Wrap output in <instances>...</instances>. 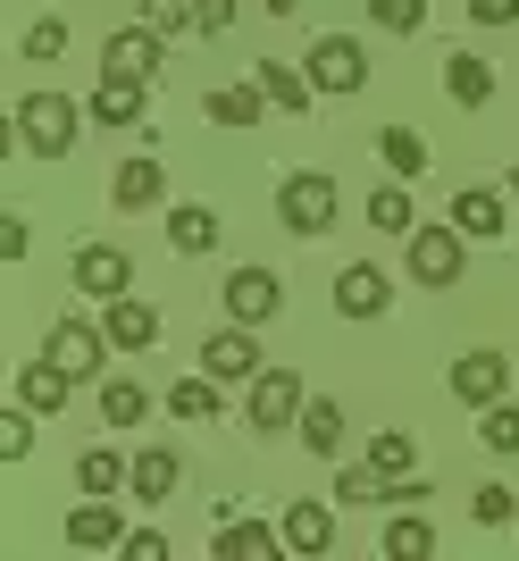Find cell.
<instances>
[{
    "mask_svg": "<svg viewBox=\"0 0 519 561\" xmlns=\"http://www.w3.org/2000/svg\"><path fill=\"white\" fill-rule=\"evenodd\" d=\"M168 494H176V453L168 445L135 453V503H168Z\"/></svg>",
    "mask_w": 519,
    "mask_h": 561,
    "instance_id": "26",
    "label": "cell"
},
{
    "mask_svg": "<svg viewBox=\"0 0 519 561\" xmlns=\"http://www.w3.org/2000/svg\"><path fill=\"white\" fill-rule=\"evenodd\" d=\"M503 386H511V360H503L495 344H486V352H461V360H452V394L470 402V411L503 402Z\"/></svg>",
    "mask_w": 519,
    "mask_h": 561,
    "instance_id": "9",
    "label": "cell"
},
{
    "mask_svg": "<svg viewBox=\"0 0 519 561\" xmlns=\"http://www.w3.org/2000/svg\"><path fill=\"white\" fill-rule=\"evenodd\" d=\"M34 420H43L34 402H9V411H0V453H9V461H25V453H34Z\"/></svg>",
    "mask_w": 519,
    "mask_h": 561,
    "instance_id": "35",
    "label": "cell"
},
{
    "mask_svg": "<svg viewBox=\"0 0 519 561\" xmlns=\"http://www.w3.org/2000/svg\"><path fill=\"white\" fill-rule=\"evenodd\" d=\"M394 494V478H385L378 461H360V469H335V503H385Z\"/></svg>",
    "mask_w": 519,
    "mask_h": 561,
    "instance_id": "32",
    "label": "cell"
},
{
    "mask_svg": "<svg viewBox=\"0 0 519 561\" xmlns=\"http://www.w3.org/2000/svg\"><path fill=\"white\" fill-rule=\"evenodd\" d=\"M193 25H201V34H227V25H235V0H193Z\"/></svg>",
    "mask_w": 519,
    "mask_h": 561,
    "instance_id": "42",
    "label": "cell"
},
{
    "mask_svg": "<svg viewBox=\"0 0 519 561\" xmlns=\"http://www.w3.org/2000/svg\"><path fill=\"white\" fill-rule=\"evenodd\" d=\"M470 512H477V528H503V519H519V503H511L503 486H477V494H470Z\"/></svg>",
    "mask_w": 519,
    "mask_h": 561,
    "instance_id": "40",
    "label": "cell"
},
{
    "mask_svg": "<svg viewBox=\"0 0 519 561\" xmlns=\"http://www.w3.org/2000/svg\"><path fill=\"white\" fill-rule=\"evenodd\" d=\"M76 135H84V110H76L68 93H25L18 101V142L34 160H68Z\"/></svg>",
    "mask_w": 519,
    "mask_h": 561,
    "instance_id": "1",
    "label": "cell"
},
{
    "mask_svg": "<svg viewBox=\"0 0 519 561\" xmlns=\"http://www.w3.org/2000/svg\"><path fill=\"white\" fill-rule=\"evenodd\" d=\"M101 76H135V84H151V76H160V34H151V25H118V34L101 43Z\"/></svg>",
    "mask_w": 519,
    "mask_h": 561,
    "instance_id": "10",
    "label": "cell"
},
{
    "mask_svg": "<svg viewBox=\"0 0 519 561\" xmlns=\"http://www.w3.org/2000/svg\"><path fill=\"white\" fill-rule=\"evenodd\" d=\"M385 302H394V285H385L378 260H353V268H335V310H344V319H378Z\"/></svg>",
    "mask_w": 519,
    "mask_h": 561,
    "instance_id": "11",
    "label": "cell"
},
{
    "mask_svg": "<svg viewBox=\"0 0 519 561\" xmlns=\"http://www.w3.org/2000/svg\"><path fill=\"white\" fill-rule=\"evenodd\" d=\"M142 411H151V386H135V377H109V386H101V420L109 427H135Z\"/></svg>",
    "mask_w": 519,
    "mask_h": 561,
    "instance_id": "29",
    "label": "cell"
},
{
    "mask_svg": "<svg viewBox=\"0 0 519 561\" xmlns=\"http://www.w3.org/2000/svg\"><path fill=\"white\" fill-rule=\"evenodd\" d=\"M277 310H285V277H277V268H235V277H227V319L268 328Z\"/></svg>",
    "mask_w": 519,
    "mask_h": 561,
    "instance_id": "6",
    "label": "cell"
},
{
    "mask_svg": "<svg viewBox=\"0 0 519 561\" xmlns=\"http://www.w3.org/2000/svg\"><path fill=\"white\" fill-rule=\"evenodd\" d=\"M142 110H151V84H135V76H101V93H93L101 126H142Z\"/></svg>",
    "mask_w": 519,
    "mask_h": 561,
    "instance_id": "17",
    "label": "cell"
},
{
    "mask_svg": "<svg viewBox=\"0 0 519 561\" xmlns=\"http://www.w3.org/2000/svg\"><path fill=\"white\" fill-rule=\"evenodd\" d=\"M76 486L84 494H118V486H135V461L109 453V445H93V453H76Z\"/></svg>",
    "mask_w": 519,
    "mask_h": 561,
    "instance_id": "23",
    "label": "cell"
},
{
    "mask_svg": "<svg viewBox=\"0 0 519 561\" xmlns=\"http://www.w3.org/2000/svg\"><path fill=\"white\" fill-rule=\"evenodd\" d=\"M59 50H68V25H59V18H34V25H25V59H59Z\"/></svg>",
    "mask_w": 519,
    "mask_h": 561,
    "instance_id": "38",
    "label": "cell"
},
{
    "mask_svg": "<svg viewBox=\"0 0 519 561\" xmlns=\"http://www.w3.org/2000/svg\"><path fill=\"white\" fill-rule=\"evenodd\" d=\"M76 294H93V302L135 294V260H126L118 243H84V252H76Z\"/></svg>",
    "mask_w": 519,
    "mask_h": 561,
    "instance_id": "7",
    "label": "cell"
},
{
    "mask_svg": "<svg viewBox=\"0 0 519 561\" xmlns=\"http://www.w3.org/2000/svg\"><path fill=\"white\" fill-rule=\"evenodd\" d=\"M378 553L385 561H427V553H436V528H427L419 512H394V528L378 537Z\"/></svg>",
    "mask_w": 519,
    "mask_h": 561,
    "instance_id": "25",
    "label": "cell"
},
{
    "mask_svg": "<svg viewBox=\"0 0 519 561\" xmlns=\"http://www.w3.org/2000/svg\"><path fill=\"white\" fill-rule=\"evenodd\" d=\"M168 411H176V420H218V377L210 369L176 377V386H168Z\"/></svg>",
    "mask_w": 519,
    "mask_h": 561,
    "instance_id": "28",
    "label": "cell"
},
{
    "mask_svg": "<svg viewBox=\"0 0 519 561\" xmlns=\"http://www.w3.org/2000/svg\"><path fill=\"white\" fill-rule=\"evenodd\" d=\"M452 227L470 234V243H495V234H503V193H486V185L452 193Z\"/></svg>",
    "mask_w": 519,
    "mask_h": 561,
    "instance_id": "19",
    "label": "cell"
},
{
    "mask_svg": "<svg viewBox=\"0 0 519 561\" xmlns=\"http://www.w3.org/2000/svg\"><path fill=\"white\" fill-rule=\"evenodd\" d=\"M168 243H176L185 260L218 252V210H201V202H185V210H168Z\"/></svg>",
    "mask_w": 519,
    "mask_h": 561,
    "instance_id": "24",
    "label": "cell"
},
{
    "mask_svg": "<svg viewBox=\"0 0 519 561\" xmlns=\"http://www.w3.org/2000/svg\"><path fill=\"white\" fill-rule=\"evenodd\" d=\"M285 553H335V512L327 503H285Z\"/></svg>",
    "mask_w": 519,
    "mask_h": 561,
    "instance_id": "14",
    "label": "cell"
},
{
    "mask_svg": "<svg viewBox=\"0 0 519 561\" xmlns=\"http://www.w3.org/2000/svg\"><path fill=\"white\" fill-rule=\"evenodd\" d=\"M477 25H519V0H470Z\"/></svg>",
    "mask_w": 519,
    "mask_h": 561,
    "instance_id": "44",
    "label": "cell"
},
{
    "mask_svg": "<svg viewBox=\"0 0 519 561\" xmlns=\"http://www.w3.org/2000/svg\"><path fill=\"white\" fill-rule=\"evenodd\" d=\"M335 210H344V202H335V176H327V168H293V176L277 185V218L293 234H327Z\"/></svg>",
    "mask_w": 519,
    "mask_h": 561,
    "instance_id": "2",
    "label": "cell"
},
{
    "mask_svg": "<svg viewBox=\"0 0 519 561\" xmlns=\"http://www.w3.org/2000/svg\"><path fill=\"white\" fill-rule=\"evenodd\" d=\"M201 110H210L218 126H260V110H268V93H260V84H218V93L201 101Z\"/></svg>",
    "mask_w": 519,
    "mask_h": 561,
    "instance_id": "27",
    "label": "cell"
},
{
    "mask_svg": "<svg viewBox=\"0 0 519 561\" xmlns=\"http://www.w3.org/2000/svg\"><path fill=\"white\" fill-rule=\"evenodd\" d=\"M503 193H519V168H511V176H503Z\"/></svg>",
    "mask_w": 519,
    "mask_h": 561,
    "instance_id": "46",
    "label": "cell"
},
{
    "mask_svg": "<svg viewBox=\"0 0 519 561\" xmlns=\"http://www.w3.org/2000/svg\"><path fill=\"white\" fill-rule=\"evenodd\" d=\"M160 193H168V176H160V160H126V168H118V176H109V202H118V210H126V218H135V210H151V202H160Z\"/></svg>",
    "mask_w": 519,
    "mask_h": 561,
    "instance_id": "20",
    "label": "cell"
},
{
    "mask_svg": "<svg viewBox=\"0 0 519 561\" xmlns=\"http://www.w3.org/2000/svg\"><path fill=\"white\" fill-rule=\"evenodd\" d=\"M445 93L461 101V110H486V101H495V68H486L477 50H452L445 59Z\"/></svg>",
    "mask_w": 519,
    "mask_h": 561,
    "instance_id": "18",
    "label": "cell"
},
{
    "mask_svg": "<svg viewBox=\"0 0 519 561\" xmlns=\"http://www.w3.org/2000/svg\"><path fill=\"white\" fill-rule=\"evenodd\" d=\"M378 151H385V168H394L402 185H411V176H419V168H427V142L411 135V126H385V135H378Z\"/></svg>",
    "mask_w": 519,
    "mask_h": 561,
    "instance_id": "33",
    "label": "cell"
},
{
    "mask_svg": "<svg viewBox=\"0 0 519 561\" xmlns=\"http://www.w3.org/2000/svg\"><path fill=\"white\" fill-rule=\"evenodd\" d=\"M369 18H378L385 34H419V25H427V0H369Z\"/></svg>",
    "mask_w": 519,
    "mask_h": 561,
    "instance_id": "36",
    "label": "cell"
},
{
    "mask_svg": "<svg viewBox=\"0 0 519 561\" xmlns=\"http://www.w3.org/2000/svg\"><path fill=\"white\" fill-rule=\"evenodd\" d=\"M252 84H260L268 101H277V110H310V101H319L310 68H285V59H260V68H252Z\"/></svg>",
    "mask_w": 519,
    "mask_h": 561,
    "instance_id": "21",
    "label": "cell"
},
{
    "mask_svg": "<svg viewBox=\"0 0 519 561\" xmlns=\"http://www.w3.org/2000/svg\"><path fill=\"white\" fill-rule=\"evenodd\" d=\"M302 445H310V453H335V445H344V411H335L327 394L302 402Z\"/></svg>",
    "mask_w": 519,
    "mask_h": 561,
    "instance_id": "30",
    "label": "cell"
},
{
    "mask_svg": "<svg viewBox=\"0 0 519 561\" xmlns=\"http://www.w3.org/2000/svg\"><path fill=\"white\" fill-rule=\"evenodd\" d=\"M68 386L76 377L59 369V360H25L18 369V402H34V411H68Z\"/></svg>",
    "mask_w": 519,
    "mask_h": 561,
    "instance_id": "22",
    "label": "cell"
},
{
    "mask_svg": "<svg viewBox=\"0 0 519 561\" xmlns=\"http://www.w3.org/2000/svg\"><path fill=\"white\" fill-rule=\"evenodd\" d=\"M210 553L218 561H268V553H285V528H268V519H235V528H218V537H210Z\"/></svg>",
    "mask_w": 519,
    "mask_h": 561,
    "instance_id": "16",
    "label": "cell"
},
{
    "mask_svg": "<svg viewBox=\"0 0 519 561\" xmlns=\"http://www.w3.org/2000/svg\"><path fill=\"white\" fill-rule=\"evenodd\" d=\"M68 545L76 553H118L126 545V519L109 512V494H84V503L68 512Z\"/></svg>",
    "mask_w": 519,
    "mask_h": 561,
    "instance_id": "12",
    "label": "cell"
},
{
    "mask_svg": "<svg viewBox=\"0 0 519 561\" xmlns=\"http://www.w3.org/2000/svg\"><path fill=\"white\" fill-rule=\"evenodd\" d=\"M118 553H126V561H168V537H160V528H126Z\"/></svg>",
    "mask_w": 519,
    "mask_h": 561,
    "instance_id": "41",
    "label": "cell"
},
{
    "mask_svg": "<svg viewBox=\"0 0 519 561\" xmlns=\"http://www.w3.org/2000/svg\"><path fill=\"white\" fill-rule=\"evenodd\" d=\"M302 377L293 369H260L252 377V402H243V420L260 427V436H285V427H302Z\"/></svg>",
    "mask_w": 519,
    "mask_h": 561,
    "instance_id": "3",
    "label": "cell"
},
{
    "mask_svg": "<svg viewBox=\"0 0 519 561\" xmlns=\"http://www.w3.org/2000/svg\"><path fill=\"white\" fill-rule=\"evenodd\" d=\"M461 243H470V234L461 227H411V277L419 285H461V268H470V252H461Z\"/></svg>",
    "mask_w": 519,
    "mask_h": 561,
    "instance_id": "4",
    "label": "cell"
},
{
    "mask_svg": "<svg viewBox=\"0 0 519 561\" xmlns=\"http://www.w3.org/2000/svg\"><path fill=\"white\" fill-rule=\"evenodd\" d=\"M101 328H109V344H118V352H151V344H160V310H151V302H135V294H118Z\"/></svg>",
    "mask_w": 519,
    "mask_h": 561,
    "instance_id": "15",
    "label": "cell"
},
{
    "mask_svg": "<svg viewBox=\"0 0 519 561\" xmlns=\"http://www.w3.org/2000/svg\"><path fill=\"white\" fill-rule=\"evenodd\" d=\"M201 369L218 377V386H235V377H260V344H252V328H218L210 344H201Z\"/></svg>",
    "mask_w": 519,
    "mask_h": 561,
    "instance_id": "13",
    "label": "cell"
},
{
    "mask_svg": "<svg viewBox=\"0 0 519 561\" xmlns=\"http://www.w3.org/2000/svg\"><path fill=\"white\" fill-rule=\"evenodd\" d=\"M369 461H378L385 478H394V486H402V478H419V445H411V436H402V427H385L378 445H369Z\"/></svg>",
    "mask_w": 519,
    "mask_h": 561,
    "instance_id": "34",
    "label": "cell"
},
{
    "mask_svg": "<svg viewBox=\"0 0 519 561\" xmlns=\"http://www.w3.org/2000/svg\"><path fill=\"white\" fill-rule=\"evenodd\" d=\"M25 243H34V227H25V218H0V260H25Z\"/></svg>",
    "mask_w": 519,
    "mask_h": 561,
    "instance_id": "43",
    "label": "cell"
},
{
    "mask_svg": "<svg viewBox=\"0 0 519 561\" xmlns=\"http://www.w3.org/2000/svg\"><path fill=\"white\" fill-rule=\"evenodd\" d=\"M310 84H319V93H360V84H369V50H360L353 34H319V43H310Z\"/></svg>",
    "mask_w": 519,
    "mask_h": 561,
    "instance_id": "5",
    "label": "cell"
},
{
    "mask_svg": "<svg viewBox=\"0 0 519 561\" xmlns=\"http://www.w3.org/2000/svg\"><path fill=\"white\" fill-rule=\"evenodd\" d=\"M293 9H302V0H268V18H293Z\"/></svg>",
    "mask_w": 519,
    "mask_h": 561,
    "instance_id": "45",
    "label": "cell"
},
{
    "mask_svg": "<svg viewBox=\"0 0 519 561\" xmlns=\"http://www.w3.org/2000/svg\"><path fill=\"white\" fill-rule=\"evenodd\" d=\"M477 420H486V445L495 453H519V402H486Z\"/></svg>",
    "mask_w": 519,
    "mask_h": 561,
    "instance_id": "37",
    "label": "cell"
},
{
    "mask_svg": "<svg viewBox=\"0 0 519 561\" xmlns=\"http://www.w3.org/2000/svg\"><path fill=\"white\" fill-rule=\"evenodd\" d=\"M369 227H378V234H411V227H419V210H411V193H402V176H394L385 193H369Z\"/></svg>",
    "mask_w": 519,
    "mask_h": 561,
    "instance_id": "31",
    "label": "cell"
},
{
    "mask_svg": "<svg viewBox=\"0 0 519 561\" xmlns=\"http://www.w3.org/2000/svg\"><path fill=\"white\" fill-rule=\"evenodd\" d=\"M142 25H151V34H185V25H193V0H142Z\"/></svg>",
    "mask_w": 519,
    "mask_h": 561,
    "instance_id": "39",
    "label": "cell"
},
{
    "mask_svg": "<svg viewBox=\"0 0 519 561\" xmlns=\"http://www.w3.org/2000/svg\"><path fill=\"white\" fill-rule=\"evenodd\" d=\"M101 352H109V328H84V319H59L43 344V360H59V369L84 386V377H101Z\"/></svg>",
    "mask_w": 519,
    "mask_h": 561,
    "instance_id": "8",
    "label": "cell"
}]
</instances>
